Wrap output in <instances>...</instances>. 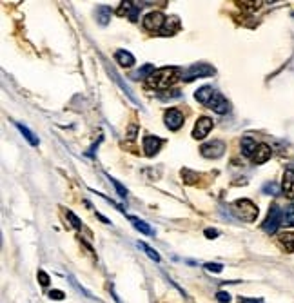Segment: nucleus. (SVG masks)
<instances>
[{"label":"nucleus","instance_id":"nucleus-1","mask_svg":"<svg viewBox=\"0 0 294 303\" xmlns=\"http://www.w3.org/2000/svg\"><path fill=\"white\" fill-rule=\"evenodd\" d=\"M184 73L180 71V67H162L151 75V78H147V85L158 91H167L171 85L182 78Z\"/></svg>","mask_w":294,"mask_h":303},{"label":"nucleus","instance_id":"nucleus-2","mask_svg":"<svg viewBox=\"0 0 294 303\" xmlns=\"http://www.w3.org/2000/svg\"><path fill=\"white\" fill-rule=\"evenodd\" d=\"M232 213L243 222H254L258 218V207L251 200H236L232 203Z\"/></svg>","mask_w":294,"mask_h":303},{"label":"nucleus","instance_id":"nucleus-3","mask_svg":"<svg viewBox=\"0 0 294 303\" xmlns=\"http://www.w3.org/2000/svg\"><path fill=\"white\" fill-rule=\"evenodd\" d=\"M216 73V69L212 67V65L209 64H192L191 67H187L186 71H184V75H182V80H186V82H191V80H194V78H204V77H211V75H214Z\"/></svg>","mask_w":294,"mask_h":303},{"label":"nucleus","instance_id":"nucleus-4","mask_svg":"<svg viewBox=\"0 0 294 303\" xmlns=\"http://www.w3.org/2000/svg\"><path fill=\"white\" fill-rule=\"evenodd\" d=\"M166 15L162 13V11H151V13H147L146 17H144V20H142V24H144V27H146L147 31H162V27H164V24H166Z\"/></svg>","mask_w":294,"mask_h":303},{"label":"nucleus","instance_id":"nucleus-5","mask_svg":"<svg viewBox=\"0 0 294 303\" xmlns=\"http://www.w3.org/2000/svg\"><path fill=\"white\" fill-rule=\"evenodd\" d=\"M281 223V211L278 205H273L271 207V211H269L267 218H265V222H263V231L267 232V234H274L276 231H278V227H280Z\"/></svg>","mask_w":294,"mask_h":303},{"label":"nucleus","instance_id":"nucleus-6","mask_svg":"<svg viewBox=\"0 0 294 303\" xmlns=\"http://www.w3.org/2000/svg\"><path fill=\"white\" fill-rule=\"evenodd\" d=\"M224 151H225V143L222 140H212V142H207L200 147L202 156L204 158H212V160L220 158V156L224 155Z\"/></svg>","mask_w":294,"mask_h":303},{"label":"nucleus","instance_id":"nucleus-7","mask_svg":"<svg viewBox=\"0 0 294 303\" xmlns=\"http://www.w3.org/2000/svg\"><path fill=\"white\" fill-rule=\"evenodd\" d=\"M212 129V120L209 116H202L198 118V122L194 123V129H192V138L196 140H204L205 136L211 133Z\"/></svg>","mask_w":294,"mask_h":303},{"label":"nucleus","instance_id":"nucleus-8","mask_svg":"<svg viewBox=\"0 0 294 303\" xmlns=\"http://www.w3.org/2000/svg\"><path fill=\"white\" fill-rule=\"evenodd\" d=\"M164 120H166V125L169 131H178L180 127L184 125V115H182V111H178V109L166 111Z\"/></svg>","mask_w":294,"mask_h":303},{"label":"nucleus","instance_id":"nucleus-9","mask_svg":"<svg viewBox=\"0 0 294 303\" xmlns=\"http://www.w3.org/2000/svg\"><path fill=\"white\" fill-rule=\"evenodd\" d=\"M209 105V109H212L216 115H225V113H229V109H231V105H229V102L225 100V97L222 95V93H214V97L211 98V102L207 103Z\"/></svg>","mask_w":294,"mask_h":303},{"label":"nucleus","instance_id":"nucleus-10","mask_svg":"<svg viewBox=\"0 0 294 303\" xmlns=\"http://www.w3.org/2000/svg\"><path fill=\"white\" fill-rule=\"evenodd\" d=\"M162 145H164V140L158 138V136H151V135L144 136V151H146L147 156L156 155L160 151Z\"/></svg>","mask_w":294,"mask_h":303},{"label":"nucleus","instance_id":"nucleus-11","mask_svg":"<svg viewBox=\"0 0 294 303\" xmlns=\"http://www.w3.org/2000/svg\"><path fill=\"white\" fill-rule=\"evenodd\" d=\"M281 191L287 198H294V171L287 169L283 174V182H281Z\"/></svg>","mask_w":294,"mask_h":303},{"label":"nucleus","instance_id":"nucleus-12","mask_svg":"<svg viewBox=\"0 0 294 303\" xmlns=\"http://www.w3.org/2000/svg\"><path fill=\"white\" fill-rule=\"evenodd\" d=\"M271 155H273V149L269 147L267 143H258L254 155H252V162L254 163H265L271 158Z\"/></svg>","mask_w":294,"mask_h":303},{"label":"nucleus","instance_id":"nucleus-13","mask_svg":"<svg viewBox=\"0 0 294 303\" xmlns=\"http://www.w3.org/2000/svg\"><path fill=\"white\" fill-rule=\"evenodd\" d=\"M138 13H140V6H134L133 2H122L118 9V15H127L131 22L138 20Z\"/></svg>","mask_w":294,"mask_h":303},{"label":"nucleus","instance_id":"nucleus-14","mask_svg":"<svg viewBox=\"0 0 294 303\" xmlns=\"http://www.w3.org/2000/svg\"><path fill=\"white\" fill-rule=\"evenodd\" d=\"M214 93H216V91L212 89V85H204V87H200V89L194 93V98H196L200 103H205V105H207V103L211 102V98L214 97Z\"/></svg>","mask_w":294,"mask_h":303},{"label":"nucleus","instance_id":"nucleus-15","mask_svg":"<svg viewBox=\"0 0 294 303\" xmlns=\"http://www.w3.org/2000/svg\"><path fill=\"white\" fill-rule=\"evenodd\" d=\"M180 29V22L176 17H171V19L166 20V24H164V27H162V37H173L174 33Z\"/></svg>","mask_w":294,"mask_h":303},{"label":"nucleus","instance_id":"nucleus-16","mask_svg":"<svg viewBox=\"0 0 294 303\" xmlns=\"http://www.w3.org/2000/svg\"><path fill=\"white\" fill-rule=\"evenodd\" d=\"M115 60L122 65V67H131V65L134 64V57L129 51H126V49H118V51L115 53Z\"/></svg>","mask_w":294,"mask_h":303},{"label":"nucleus","instance_id":"nucleus-17","mask_svg":"<svg viewBox=\"0 0 294 303\" xmlns=\"http://www.w3.org/2000/svg\"><path fill=\"white\" fill-rule=\"evenodd\" d=\"M127 220L131 222V223H133L134 229H136V231H140L142 234H147V236H154V231L149 225H147L144 220L136 218V216H127Z\"/></svg>","mask_w":294,"mask_h":303},{"label":"nucleus","instance_id":"nucleus-18","mask_svg":"<svg viewBox=\"0 0 294 303\" xmlns=\"http://www.w3.org/2000/svg\"><path fill=\"white\" fill-rule=\"evenodd\" d=\"M256 147H258V143L251 138V136H245V138H242V155L247 156V158H252V155H254Z\"/></svg>","mask_w":294,"mask_h":303},{"label":"nucleus","instance_id":"nucleus-19","mask_svg":"<svg viewBox=\"0 0 294 303\" xmlns=\"http://www.w3.org/2000/svg\"><path fill=\"white\" fill-rule=\"evenodd\" d=\"M278 242H280V245L287 252L294 251V232H283V234H280Z\"/></svg>","mask_w":294,"mask_h":303},{"label":"nucleus","instance_id":"nucleus-20","mask_svg":"<svg viewBox=\"0 0 294 303\" xmlns=\"http://www.w3.org/2000/svg\"><path fill=\"white\" fill-rule=\"evenodd\" d=\"M96 20L102 24V26H107L109 20H111V7L109 6H100L96 9Z\"/></svg>","mask_w":294,"mask_h":303},{"label":"nucleus","instance_id":"nucleus-21","mask_svg":"<svg viewBox=\"0 0 294 303\" xmlns=\"http://www.w3.org/2000/svg\"><path fill=\"white\" fill-rule=\"evenodd\" d=\"M17 129L20 131V133H22V136H24V138H26L27 142L31 143L33 147H37V145H39V138H37V136L33 135L31 131L27 129L26 125H22V123H17Z\"/></svg>","mask_w":294,"mask_h":303},{"label":"nucleus","instance_id":"nucleus-22","mask_svg":"<svg viewBox=\"0 0 294 303\" xmlns=\"http://www.w3.org/2000/svg\"><path fill=\"white\" fill-rule=\"evenodd\" d=\"M156 71L154 69V65L153 64H146L144 67H140L136 73H133V78L134 80H140V78H151V75Z\"/></svg>","mask_w":294,"mask_h":303},{"label":"nucleus","instance_id":"nucleus-23","mask_svg":"<svg viewBox=\"0 0 294 303\" xmlns=\"http://www.w3.org/2000/svg\"><path fill=\"white\" fill-rule=\"evenodd\" d=\"M136 245L140 247L142 251H146V254H147V256H149V258H151V260H154V262H156V263H158V262H162L160 254H158V252L154 251L153 247H149V245H147V243H144V242H138V243H136Z\"/></svg>","mask_w":294,"mask_h":303},{"label":"nucleus","instance_id":"nucleus-24","mask_svg":"<svg viewBox=\"0 0 294 303\" xmlns=\"http://www.w3.org/2000/svg\"><path fill=\"white\" fill-rule=\"evenodd\" d=\"M182 97V93L178 89H167L164 93H158V98L164 100V102H169V100H178Z\"/></svg>","mask_w":294,"mask_h":303},{"label":"nucleus","instance_id":"nucleus-25","mask_svg":"<svg viewBox=\"0 0 294 303\" xmlns=\"http://www.w3.org/2000/svg\"><path fill=\"white\" fill-rule=\"evenodd\" d=\"M283 225L294 227V203L285 207V213H283Z\"/></svg>","mask_w":294,"mask_h":303},{"label":"nucleus","instance_id":"nucleus-26","mask_svg":"<svg viewBox=\"0 0 294 303\" xmlns=\"http://www.w3.org/2000/svg\"><path fill=\"white\" fill-rule=\"evenodd\" d=\"M109 73H111V77L115 78V82H116V84L120 85L122 89H124V91H126V93H127V97L131 98V100H133L134 103H138V102H136V98H134V95H133V93H131V89H129L127 85H126V84H124V82H122V80H120V77H118V75H116V73L113 71V69H111V71H109Z\"/></svg>","mask_w":294,"mask_h":303},{"label":"nucleus","instance_id":"nucleus-27","mask_svg":"<svg viewBox=\"0 0 294 303\" xmlns=\"http://www.w3.org/2000/svg\"><path fill=\"white\" fill-rule=\"evenodd\" d=\"M262 191L265 194H273V196H274V194H280V185H278V183H274V182H269V183H265V185H263Z\"/></svg>","mask_w":294,"mask_h":303},{"label":"nucleus","instance_id":"nucleus-28","mask_svg":"<svg viewBox=\"0 0 294 303\" xmlns=\"http://www.w3.org/2000/svg\"><path fill=\"white\" fill-rule=\"evenodd\" d=\"M109 180H111V183L115 185L116 193H118V196H120V198H127V189L124 187V185H122L120 182H118V180H115V178H111V176H109Z\"/></svg>","mask_w":294,"mask_h":303},{"label":"nucleus","instance_id":"nucleus-29","mask_svg":"<svg viewBox=\"0 0 294 303\" xmlns=\"http://www.w3.org/2000/svg\"><path fill=\"white\" fill-rule=\"evenodd\" d=\"M182 176H184V180H186L187 183H196V178H200V174L192 173L189 169H184V171H182Z\"/></svg>","mask_w":294,"mask_h":303},{"label":"nucleus","instance_id":"nucleus-30","mask_svg":"<svg viewBox=\"0 0 294 303\" xmlns=\"http://www.w3.org/2000/svg\"><path fill=\"white\" fill-rule=\"evenodd\" d=\"M205 269L209 272H214V274H218V272L224 271V265L222 263H212V262H209V263H205Z\"/></svg>","mask_w":294,"mask_h":303},{"label":"nucleus","instance_id":"nucleus-31","mask_svg":"<svg viewBox=\"0 0 294 303\" xmlns=\"http://www.w3.org/2000/svg\"><path fill=\"white\" fill-rule=\"evenodd\" d=\"M216 300L220 303H229L231 302V294L227 290H218L216 292Z\"/></svg>","mask_w":294,"mask_h":303},{"label":"nucleus","instance_id":"nucleus-32","mask_svg":"<svg viewBox=\"0 0 294 303\" xmlns=\"http://www.w3.org/2000/svg\"><path fill=\"white\" fill-rule=\"evenodd\" d=\"M65 216L71 220V223H73V227H75V229H82V222H80V220H78L75 214L71 213V211H65Z\"/></svg>","mask_w":294,"mask_h":303},{"label":"nucleus","instance_id":"nucleus-33","mask_svg":"<svg viewBox=\"0 0 294 303\" xmlns=\"http://www.w3.org/2000/svg\"><path fill=\"white\" fill-rule=\"evenodd\" d=\"M37 276H39V282H40V285H42V287H47V285H49V282H51V280H49V276H47V272H44V271H39V274H37Z\"/></svg>","mask_w":294,"mask_h":303},{"label":"nucleus","instance_id":"nucleus-34","mask_svg":"<svg viewBox=\"0 0 294 303\" xmlns=\"http://www.w3.org/2000/svg\"><path fill=\"white\" fill-rule=\"evenodd\" d=\"M49 298H51V300H57V302H62L65 298V294L62 290H51V292H49Z\"/></svg>","mask_w":294,"mask_h":303},{"label":"nucleus","instance_id":"nucleus-35","mask_svg":"<svg viewBox=\"0 0 294 303\" xmlns=\"http://www.w3.org/2000/svg\"><path fill=\"white\" fill-rule=\"evenodd\" d=\"M205 236L209 240H214L216 236H220V231H216V229H205V232H204Z\"/></svg>","mask_w":294,"mask_h":303},{"label":"nucleus","instance_id":"nucleus-36","mask_svg":"<svg viewBox=\"0 0 294 303\" xmlns=\"http://www.w3.org/2000/svg\"><path fill=\"white\" fill-rule=\"evenodd\" d=\"M136 133H138V127H136V123H133V125H131V127H129L127 138H131V140H133L134 136H136Z\"/></svg>","mask_w":294,"mask_h":303},{"label":"nucleus","instance_id":"nucleus-37","mask_svg":"<svg viewBox=\"0 0 294 303\" xmlns=\"http://www.w3.org/2000/svg\"><path fill=\"white\" fill-rule=\"evenodd\" d=\"M243 303H262L260 300H242Z\"/></svg>","mask_w":294,"mask_h":303}]
</instances>
